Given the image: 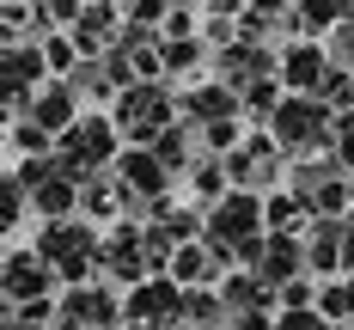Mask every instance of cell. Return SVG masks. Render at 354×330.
<instances>
[{"mask_svg": "<svg viewBox=\"0 0 354 330\" xmlns=\"http://www.w3.org/2000/svg\"><path fill=\"white\" fill-rule=\"evenodd\" d=\"M239 141H245V122H239V116H226V122L202 129V147H208V153H220V159H226V153H232Z\"/></svg>", "mask_w": 354, "mask_h": 330, "instance_id": "35", "label": "cell"}, {"mask_svg": "<svg viewBox=\"0 0 354 330\" xmlns=\"http://www.w3.org/2000/svg\"><path fill=\"white\" fill-rule=\"evenodd\" d=\"M281 98H287L281 80H263V86H250V92H245V116H263V122H269V116L281 110Z\"/></svg>", "mask_w": 354, "mask_h": 330, "instance_id": "34", "label": "cell"}, {"mask_svg": "<svg viewBox=\"0 0 354 330\" xmlns=\"http://www.w3.org/2000/svg\"><path fill=\"white\" fill-rule=\"evenodd\" d=\"M159 37H202V31H196V12H189V0H177L171 12H165V25H159Z\"/></svg>", "mask_w": 354, "mask_h": 330, "instance_id": "37", "label": "cell"}, {"mask_svg": "<svg viewBox=\"0 0 354 330\" xmlns=\"http://www.w3.org/2000/svg\"><path fill=\"white\" fill-rule=\"evenodd\" d=\"M25 116H31L37 129H49V135L62 141V135H68L73 122L86 116V104H80V92H73L68 80H49V86H37V92H31V104H25ZM12 122H19V116H12Z\"/></svg>", "mask_w": 354, "mask_h": 330, "instance_id": "16", "label": "cell"}, {"mask_svg": "<svg viewBox=\"0 0 354 330\" xmlns=\"http://www.w3.org/2000/svg\"><path fill=\"white\" fill-rule=\"evenodd\" d=\"M68 86L80 92V104H86V110H104V104H116V98H122V86L110 80L104 62H80V68L68 73Z\"/></svg>", "mask_w": 354, "mask_h": 330, "instance_id": "23", "label": "cell"}, {"mask_svg": "<svg viewBox=\"0 0 354 330\" xmlns=\"http://www.w3.org/2000/svg\"><path fill=\"white\" fill-rule=\"evenodd\" d=\"M226 196H232L226 159H220V153H202L196 172H189V202H196V208H214V202H226Z\"/></svg>", "mask_w": 354, "mask_h": 330, "instance_id": "22", "label": "cell"}, {"mask_svg": "<svg viewBox=\"0 0 354 330\" xmlns=\"http://www.w3.org/2000/svg\"><path fill=\"white\" fill-rule=\"evenodd\" d=\"M257 275L275 293H281V282H293V275H312L306 232H269V239H263V257H257Z\"/></svg>", "mask_w": 354, "mask_h": 330, "instance_id": "18", "label": "cell"}, {"mask_svg": "<svg viewBox=\"0 0 354 330\" xmlns=\"http://www.w3.org/2000/svg\"><path fill=\"white\" fill-rule=\"evenodd\" d=\"M177 110H183V122L214 129V122H226V116H245V98H239L226 80H196L189 92H177Z\"/></svg>", "mask_w": 354, "mask_h": 330, "instance_id": "15", "label": "cell"}, {"mask_svg": "<svg viewBox=\"0 0 354 330\" xmlns=\"http://www.w3.org/2000/svg\"><path fill=\"white\" fill-rule=\"evenodd\" d=\"M55 73H49V55H43V37L31 43H6V55H0V92H6V116H25L37 86H49Z\"/></svg>", "mask_w": 354, "mask_h": 330, "instance_id": "12", "label": "cell"}, {"mask_svg": "<svg viewBox=\"0 0 354 330\" xmlns=\"http://www.w3.org/2000/svg\"><path fill=\"white\" fill-rule=\"evenodd\" d=\"M98 275L104 282H122V288L159 275L153 269V245H147V220H116V226H104V263H98Z\"/></svg>", "mask_w": 354, "mask_h": 330, "instance_id": "10", "label": "cell"}, {"mask_svg": "<svg viewBox=\"0 0 354 330\" xmlns=\"http://www.w3.org/2000/svg\"><path fill=\"white\" fill-rule=\"evenodd\" d=\"M263 220H269V232H306L312 226V208H306L299 190H269L263 196Z\"/></svg>", "mask_w": 354, "mask_h": 330, "instance_id": "24", "label": "cell"}, {"mask_svg": "<svg viewBox=\"0 0 354 330\" xmlns=\"http://www.w3.org/2000/svg\"><path fill=\"white\" fill-rule=\"evenodd\" d=\"M183 330H226L220 288H183Z\"/></svg>", "mask_w": 354, "mask_h": 330, "instance_id": "26", "label": "cell"}, {"mask_svg": "<svg viewBox=\"0 0 354 330\" xmlns=\"http://www.w3.org/2000/svg\"><path fill=\"white\" fill-rule=\"evenodd\" d=\"M208 239L214 251L226 257V269H257V257H263V239H269V220H263V196H250V190H232L226 202H214L208 208Z\"/></svg>", "mask_w": 354, "mask_h": 330, "instance_id": "1", "label": "cell"}, {"mask_svg": "<svg viewBox=\"0 0 354 330\" xmlns=\"http://www.w3.org/2000/svg\"><path fill=\"white\" fill-rule=\"evenodd\" d=\"M153 153L165 159V172H171V178H189V172H196V159H202L208 147H202V129H196V122H183V116H177L171 129L153 141Z\"/></svg>", "mask_w": 354, "mask_h": 330, "instance_id": "20", "label": "cell"}, {"mask_svg": "<svg viewBox=\"0 0 354 330\" xmlns=\"http://www.w3.org/2000/svg\"><path fill=\"white\" fill-rule=\"evenodd\" d=\"M110 116H116V129H122L129 147H153L177 116H183V110H177V80H141V86H129V92L110 104Z\"/></svg>", "mask_w": 354, "mask_h": 330, "instance_id": "4", "label": "cell"}, {"mask_svg": "<svg viewBox=\"0 0 354 330\" xmlns=\"http://www.w3.org/2000/svg\"><path fill=\"white\" fill-rule=\"evenodd\" d=\"M330 159H336L342 172H354V110H342V116H336V141H330Z\"/></svg>", "mask_w": 354, "mask_h": 330, "instance_id": "36", "label": "cell"}, {"mask_svg": "<svg viewBox=\"0 0 354 330\" xmlns=\"http://www.w3.org/2000/svg\"><path fill=\"white\" fill-rule=\"evenodd\" d=\"M80 214L92 220H110L116 226V214H129V196H122V183H116V172H98V178H86L80 183Z\"/></svg>", "mask_w": 354, "mask_h": 330, "instance_id": "21", "label": "cell"}, {"mask_svg": "<svg viewBox=\"0 0 354 330\" xmlns=\"http://www.w3.org/2000/svg\"><path fill=\"white\" fill-rule=\"evenodd\" d=\"M12 172L25 178V190H31V208H37L43 220H68V214H80V178L68 172V159H62V153L19 159Z\"/></svg>", "mask_w": 354, "mask_h": 330, "instance_id": "8", "label": "cell"}, {"mask_svg": "<svg viewBox=\"0 0 354 330\" xmlns=\"http://www.w3.org/2000/svg\"><path fill=\"white\" fill-rule=\"evenodd\" d=\"M324 73H330V43H318V37L281 43V86L287 92H318Z\"/></svg>", "mask_w": 354, "mask_h": 330, "instance_id": "17", "label": "cell"}, {"mask_svg": "<svg viewBox=\"0 0 354 330\" xmlns=\"http://www.w3.org/2000/svg\"><path fill=\"white\" fill-rule=\"evenodd\" d=\"M214 80H226V86L245 98L250 86L281 80V49H275V43H257V37H239V43L214 49Z\"/></svg>", "mask_w": 354, "mask_h": 330, "instance_id": "11", "label": "cell"}, {"mask_svg": "<svg viewBox=\"0 0 354 330\" xmlns=\"http://www.w3.org/2000/svg\"><path fill=\"white\" fill-rule=\"evenodd\" d=\"M62 288V275L37 257V245H19V251H6L0 263V300H12V306H31V300H55Z\"/></svg>", "mask_w": 354, "mask_h": 330, "instance_id": "13", "label": "cell"}, {"mask_svg": "<svg viewBox=\"0 0 354 330\" xmlns=\"http://www.w3.org/2000/svg\"><path fill=\"white\" fill-rule=\"evenodd\" d=\"M129 324H159V330H183V282L171 275H147L129 288Z\"/></svg>", "mask_w": 354, "mask_h": 330, "instance_id": "14", "label": "cell"}, {"mask_svg": "<svg viewBox=\"0 0 354 330\" xmlns=\"http://www.w3.org/2000/svg\"><path fill=\"white\" fill-rule=\"evenodd\" d=\"M31 6H37V25H43V31H73V19H80L92 0H31Z\"/></svg>", "mask_w": 354, "mask_h": 330, "instance_id": "32", "label": "cell"}, {"mask_svg": "<svg viewBox=\"0 0 354 330\" xmlns=\"http://www.w3.org/2000/svg\"><path fill=\"white\" fill-rule=\"evenodd\" d=\"M293 12H299V31L306 37H330L336 25L354 19V0H293Z\"/></svg>", "mask_w": 354, "mask_h": 330, "instance_id": "25", "label": "cell"}, {"mask_svg": "<svg viewBox=\"0 0 354 330\" xmlns=\"http://www.w3.org/2000/svg\"><path fill=\"white\" fill-rule=\"evenodd\" d=\"M245 6H257V0H245Z\"/></svg>", "mask_w": 354, "mask_h": 330, "instance_id": "40", "label": "cell"}, {"mask_svg": "<svg viewBox=\"0 0 354 330\" xmlns=\"http://www.w3.org/2000/svg\"><path fill=\"white\" fill-rule=\"evenodd\" d=\"M196 6H220V0H196Z\"/></svg>", "mask_w": 354, "mask_h": 330, "instance_id": "39", "label": "cell"}, {"mask_svg": "<svg viewBox=\"0 0 354 330\" xmlns=\"http://www.w3.org/2000/svg\"><path fill=\"white\" fill-rule=\"evenodd\" d=\"M122 147H129V141H122L116 116H110V110H86V116L73 122L68 135L55 141V153L68 159V172H73V178L86 183V178H98V172H110V165L122 159Z\"/></svg>", "mask_w": 354, "mask_h": 330, "instance_id": "5", "label": "cell"}, {"mask_svg": "<svg viewBox=\"0 0 354 330\" xmlns=\"http://www.w3.org/2000/svg\"><path fill=\"white\" fill-rule=\"evenodd\" d=\"M25 214H37V208H31V190H25L19 172H6V178H0V226H6V232H19Z\"/></svg>", "mask_w": 354, "mask_h": 330, "instance_id": "29", "label": "cell"}, {"mask_svg": "<svg viewBox=\"0 0 354 330\" xmlns=\"http://www.w3.org/2000/svg\"><path fill=\"white\" fill-rule=\"evenodd\" d=\"M263 129L281 141L287 159H318V153H330V141H336V110L324 104V98H312V92H287L281 110H275Z\"/></svg>", "mask_w": 354, "mask_h": 330, "instance_id": "3", "label": "cell"}, {"mask_svg": "<svg viewBox=\"0 0 354 330\" xmlns=\"http://www.w3.org/2000/svg\"><path fill=\"white\" fill-rule=\"evenodd\" d=\"M110 172H116V183H122V196H129V214H135V220H153V208L171 196V183H177L153 147H122V159H116Z\"/></svg>", "mask_w": 354, "mask_h": 330, "instance_id": "9", "label": "cell"}, {"mask_svg": "<svg viewBox=\"0 0 354 330\" xmlns=\"http://www.w3.org/2000/svg\"><path fill=\"white\" fill-rule=\"evenodd\" d=\"M159 49H165V80H183V73H202L208 62V37H159Z\"/></svg>", "mask_w": 354, "mask_h": 330, "instance_id": "27", "label": "cell"}, {"mask_svg": "<svg viewBox=\"0 0 354 330\" xmlns=\"http://www.w3.org/2000/svg\"><path fill=\"white\" fill-rule=\"evenodd\" d=\"M312 98H324V104L336 110V116H342V110H354V68L330 62V73H324V86L312 92Z\"/></svg>", "mask_w": 354, "mask_h": 330, "instance_id": "30", "label": "cell"}, {"mask_svg": "<svg viewBox=\"0 0 354 330\" xmlns=\"http://www.w3.org/2000/svg\"><path fill=\"white\" fill-rule=\"evenodd\" d=\"M226 172H232V190L269 196V190H287V172H293V159H287L281 141L263 129V135H245V141L226 153Z\"/></svg>", "mask_w": 354, "mask_h": 330, "instance_id": "7", "label": "cell"}, {"mask_svg": "<svg viewBox=\"0 0 354 330\" xmlns=\"http://www.w3.org/2000/svg\"><path fill=\"white\" fill-rule=\"evenodd\" d=\"M287 190L306 196L312 220H318V214H354V172H342L330 153H318V159H293Z\"/></svg>", "mask_w": 354, "mask_h": 330, "instance_id": "6", "label": "cell"}, {"mask_svg": "<svg viewBox=\"0 0 354 330\" xmlns=\"http://www.w3.org/2000/svg\"><path fill=\"white\" fill-rule=\"evenodd\" d=\"M37 257L62 275V288H80V282H92L98 263H104V232L86 214L43 220V226H37Z\"/></svg>", "mask_w": 354, "mask_h": 330, "instance_id": "2", "label": "cell"}, {"mask_svg": "<svg viewBox=\"0 0 354 330\" xmlns=\"http://www.w3.org/2000/svg\"><path fill=\"white\" fill-rule=\"evenodd\" d=\"M324 43H330V62H342V68H354V19H348V25H336V31L324 37Z\"/></svg>", "mask_w": 354, "mask_h": 330, "instance_id": "38", "label": "cell"}, {"mask_svg": "<svg viewBox=\"0 0 354 330\" xmlns=\"http://www.w3.org/2000/svg\"><path fill=\"white\" fill-rule=\"evenodd\" d=\"M43 55H49V73H55V80H68V73L86 62V55H80V43H73L68 31H43Z\"/></svg>", "mask_w": 354, "mask_h": 330, "instance_id": "31", "label": "cell"}, {"mask_svg": "<svg viewBox=\"0 0 354 330\" xmlns=\"http://www.w3.org/2000/svg\"><path fill=\"white\" fill-rule=\"evenodd\" d=\"M171 282H183V288H214V282H226L232 269H226V257L214 251L208 239H196V245H183V251L171 257V269H165Z\"/></svg>", "mask_w": 354, "mask_h": 330, "instance_id": "19", "label": "cell"}, {"mask_svg": "<svg viewBox=\"0 0 354 330\" xmlns=\"http://www.w3.org/2000/svg\"><path fill=\"white\" fill-rule=\"evenodd\" d=\"M318 312H324L336 330H354V275L324 282V288H318Z\"/></svg>", "mask_w": 354, "mask_h": 330, "instance_id": "28", "label": "cell"}, {"mask_svg": "<svg viewBox=\"0 0 354 330\" xmlns=\"http://www.w3.org/2000/svg\"><path fill=\"white\" fill-rule=\"evenodd\" d=\"M12 147H19V159H43V153H55V135L37 129L31 116H19V122H12Z\"/></svg>", "mask_w": 354, "mask_h": 330, "instance_id": "33", "label": "cell"}]
</instances>
